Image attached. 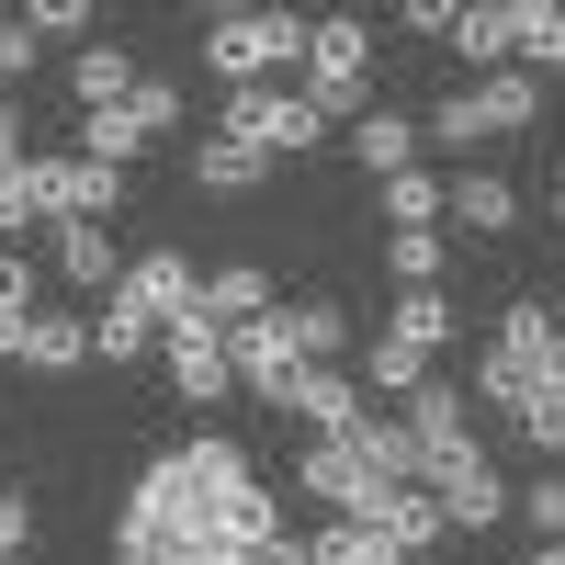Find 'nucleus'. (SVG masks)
<instances>
[{
  "instance_id": "obj_1",
  "label": "nucleus",
  "mask_w": 565,
  "mask_h": 565,
  "mask_svg": "<svg viewBox=\"0 0 565 565\" xmlns=\"http://www.w3.org/2000/svg\"><path fill=\"white\" fill-rule=\"evenodd\" d=\"M238 487H249V452L226 441V430H193L181 452H159L148 476L125 487V509H114V532H159V543H181V532L204 521V509H226Z\"/></svg>"
},
{
  "instance_id": "obj_2",
  "label": "nucleus",
  "mask_w": 565,
  "mask_h": 565,
  "mask_svg": "<svg viewBox=\"0 0 565 565\" xmlns=\"http://www.w3.org/2000/svg\"><path fill=\"white\" fill-rule=\"evenodd\" d=\"M306 12H215L204 23V68L226 79V90H260L271 68H306Z\"/></svg>"
},
{
  "instance_id": "obj_3",
  "label": "nucleus",
  "mask_w": 565,
  "mask_h": 565,
  "mask_svg": "<svg viewBox=\"0 0 565 565\" xmlns=\"http://www.w3.org/2000/svg\"><path fill=\"white\" fill-rule=\"evenodd\" d=\"M215 136L226 148H249V159H306V148H328V114L306 103V90H226V114H215Z\"/></svg>"
},
{
  "instance_id": "obj_4",
  "label": "nucleus",
  "mask_w": 565,
  "mask_h": 565,
  "mask_svg": "<svg viewBox=\"0 0 565 565\" xmlns=\"http://www.w3.org/2000/svg\"><path fill=\"white\" fill-rule=\"evenodd\" d=\"M362 90H373V23H362V12H328V23L306 34V103H317L328 125H351Z\"/></svg>"
},
{
  "instance_id": "obj_5",
  "label": "nucleus",
  "mask_w": 565,
  "mask_h": 565,
  "mask_svg": "<svg viewBox=\"0 0 565 565\" xmlns=\"http://www.w3.org/2000/svg\"><path fill=\"white\" fill-rule=\"evenodd\" d=\"M193 295H204V271L193 260H181V249H148V260H125V282H114V317H136V328H148V340H159V328H181V317H193Z\"/></svg>"
},
{
  "instance_id": "obj_6",
  "label": "nucleus",
  "mask_w": 565,
  "mask_h": 565,
  "mask_svg": "<svg viewBox=\"0 0 565 565\" xmlns=\"http://www.w3.org/2000/svg\"><path fill=\"white\" fill-rule=\"evenodd\" d=\"M159 373H170V396H181V407H226V396H238V373H226V340H215L204 317L159 328Z\"/></svg>"
},
{
  "instance_id": "obj_7",
  "label": "nucleus",
  "mask_w": 565,
  "mask_h": 565,
  "mask_svg": "<svg viewBox=\"0 0 565 565\" xmlns=\"http://www.w3.org/2000/svg\"><path fill=\"white\" fill-rule=\"evenodd\" d=\"M396 430L418 441V463H430V476H441V463H476V418H463V396L441 385V373L407 396V418H396ZM430 476H418V487H430Z\"/></svg>"
},
{
  "instance_id": "obj_8",
  "label": "nucleus",
  "mask_w": 565,
  "mask_h": 565,
  "mask_svg": "<svg viewBox=\"0 0 565 565\" xmlns=\"http://www.w3.org/2000/svg\"><path fill=\"white\" fill-rule=\"evenodd\" d=\"M226 373H238V385L260 396V407H282V396H295V340H282V306L271 317H249V328H226Z\"/></svg>"
},
{
  "instance_id": "obj_9",
  "label": "nucleus",
  "mask_w": 565,
  "mask_h": 565,
  "mask_svg": "<svg viewBox=\"0 0 565 565\" xmlns=\"http://www.w3.org/2000/svg\"><path fill=\"white\" fill-rule=\"evenodd\" d=\"M430 509H441V532H498L509 521V476L476 452V463H441L430 476Z\"/></svg>"
},
{
  "instance_id": "obj_10",
  "label": "nucleus",
  "mask_w": 565,
  "mask_h": 565,
  "mask_svg": "<svg viewBox=\"0 0 565 565\" xmlns=\"http://www.w3.org/2000/svg\"><path fill=\"white\" fill-rule=\"evenodd\" d=\"M45 260H57V282H68V295H114V282H125V249H114V226H90V215L45 226Z\"/></svg>"
},
{
  "instance_id": "obj_11",
  "label": "nucleus",
  "mask_w": 565,
  "mask_h": 565,
  "mask_svg": "<svg viewBox=\"0 0 565 565\" xmlns=\"http://www.w3.org/2000/svg\"><path fill=\"white\" fill-rule=\"evenodd\" d=\"M282 407H295V418H306L317 441H351L362 418H373V407H362V373H340V362H306V373H295V396H282Z\"/></svg>"
},
{
  "instance_id": "obj_12",
  "label": "nucleus",
  "mask_w": 565,
  "mask_h": 565,
  "mask_svg": "<svg viewBox=\"0 0 565 565\" xmlns=\"http://www.w3.org/2000/svg\"><path fill=\"white\" fill-rule=\"evenodd\" d=\"M295 487H306V498H328V521H362V509H373V476H362V441H306Z\"/></svg>"
},
{
  "instance_id": "obj_13",
  "label": "nucleus",
  "mask_w": 565,
  "mask_h": 565,
  "mask_svg": "<svg viewBox=\"0 0 565 565\" xmlns=\"http://www.w3.org/2000/svg\"><path fill=\"white\" fill-rule=\"evenodd\" d=\"M351 159H362L373 181L418 170V114H396V103H362V114H351Z\"/></svg>"
},
{
  "instance_id": "obj_14",
  "label": "nucleus",
  "mask_w": 565,
  "mask_h": 565,
  "mask_svg": "<svg viewBox=\"0 0 565 565\" xmlns=\"http://www.w3.org/2000/svg\"><path fill=\"white\" fill-rule=\"evenodd\" d=\"M193 317L215 328V340H226V328H249V317H271V271H260V260H226V271H204Z\"/></svg>"
},
{
  "instance_id": "obj_15",
  "label": "nucleus",
  "mask_w": 565,
  "mask_h": 565,
  "mask_svg": "<svg viewBox=\"0 0 565 565\" xmlns=\"http://www.w3.org/2000/svg\"><path fill=\"white\" fill-rule=\"evenodd\" d=\"M441 215L463 238H509V226H521V193H509L498 170H463V181H441Z\"/></svg>"
},
{
  "instance_id": "obj_16",
  "label": "nucleus",
  "mask_w": 565,
  "mask_h": 565,
  "mask_svg": "<svg viewBox=\"0 0 565 565\" xmlns=\"http://www.w3.org/2000/svg\"><path fill=\"white\" fill-rule=\"evenodd\" d=\"M136 79H148V68H136L125 45H79V57H68V103L79 114H114V103H136Z\"/></svg>"
},
{
  "instance_id": "obj_17",
  "label": "nucleus",
  "mask_w": 565,
  "mask_h": 565,
  "mask_svg": "<svg viewBox=\"0 0 565 565\" xmlns=\"http://www.w3.org/2000/svg\"><path fill=\"white\" fill-rule=\"evenodd\" d=\"M362 521L385 532V543H396L407 565H418V554L441 543V509H430V487H373V509H362Z\"/></svg>"
},
{
  "instance_id": "obj_18",
  "label": "nucleus",
  "mask_w": 565,
  "mask_h": 565,
  "mask_svg": "<svg viewBox=\"0 0 565 565\" xmlns=\"http://www.w3.org/2000/svg\"><path fill=\"white\" fill-rule=\"evenodd\" d=\"M12 362H34V373H79V362H90V317H79V306H34V328H23Z\"/></svg>"
},
{
  "instance_id": "obj_19",
  "label": "nucleus",
  "mask_w": 565,
  "mask_h": 565,
  "mask_svg": "<svg viewBox=\"0 0 565 565\" xmlns=\"http://www.w3.org/2000/svg\"><path fill=\"white\" fill-rule=\"evenodd\" d=\"M441 34H452V57H463V68H487V79L509 68V0H463Z\"/></svg>"
},
{
  "instance_id": "obj_20",
  "label": "nucleus",
  "mask_w": 565,
  "mask_h": 565,
  "mask_svg": "<svg viewBox=\"0 0 565 565\" xmlns=\"http://www.w3.org/2000/svg\"><path fill=\"white\" fill-rule=\"evenodd\" d=\"M282 340H295V362H340L351 351V306H328V295L282 306Z\"/></svg>"
},
{
  "instance_id": "obj_21",
  "label": "nucleus",
  "mask_w": 565,
  "mask_h": 565,
  "mask_svg": "<svg viewBox=\"0 0 565 565\" xmlns=\"http://www.w3.org/2000/svg\"><path fill=\"white\" fill-rule=\"evenodd\" d=\"M509 57H532V79L565 68V12L554 0H509Z\"/></svg>"
},
{
  "instance_id": "obj_22",
  "label": "nucleus",
  "mask_w": 565,
  "mask_h": 565,
  "mask_svg": "<svg viewBox=\"0 0 565 565\" xmlns=\"http://www.w3.org/2000/svg\"><path fill=\"white\" fill-rule=\"evenodd\" d=\"M476 114H487V136H521V125H543V79H532V68H498V79H476Z\"/></svg>"
},
{
  "instance_id": "obj_23",
  "label": "nucleus",
  "mask_w": 565,
  "mask_h": 565,
  "mask_svg": "<svg viewBox=\"0 0 565 565\" xmlns=\"http://www.w3.org/2000/svg\"><path fill=\"white\" fill-rule=\"evenodd\" d=\"M509 430H521L532 452H565V351L532 373V396H521V418H509Z\"/></svg>"
},
{
  "instance_id": "obj_24",
  "label": "nucleus",
  "mask_w": 565,
  "mask_h": 565,
  "mask_svg": "<svg viewBox=\"0 0 565 565\" xmlns=\"http://www.w3.org/2000/svg\"><path fill=\"white\" fill-rule=\"evenodd\" d=\"M362 385L407 407L418 385H430V351H418V340H396V328H385V340H373V351H362Z\"/></svg>"
},
{
  "instance_id": "obj_25",
  "label": "nucleus",
  "mask_w": 565,
  "mask_h": 565,
  "mask_svg": "<svg viewBox=\"0 0 565 565\" xmlns=\"http://www.w3.org/2000/svg\"><path fill=\"white\" fill-rule=\"evenodd\" d=\"M260 170H271V159H249V148H226V136H204V148H193V181H204L215 204H238V193H260Z\"/></svg>"
},
{
  "instance_id": "obj_26",
  "label": "nucleus",
  "mask_w": 565,
  "mask_h": 565,
  "mask_svg": "<svg viewBox=\"0 0 565 565\" xmlns=\"http://www.w3.org/2000/svg\"><path fill=\"white\" fill-rule=\"evenodd\" d=\"M306 565H407V554L373 532V521H328V532L306 543Z\"/></svg>"
},
{
  "instance_id": "obj_27",
  "label": "nucleus",
  "mask_w": 565,
  "mask_h": 565,
  "mask_svg": "<svg viewBox=\"0 0 565 565\" xmlns=\"http://www.w3.org/2000/svg\"><path fill=\"white\" fill-rule=\"evenodd\" d=\"M34 306H45V295H34V260H23V249H0V362L23 351V328H34Z\"/></svg>"
},
{
  "instance_id": "obj_28",
  "label": "nucleus",
  "mask_w": 565,
  "mask_h": 565,
  "mask_svg": "<svg viewBox=\"0 0 565 565\" xmlns=\"http://www.w3.org/2000/svg\"><path fill=\"white\" fill-rule=\"evenodd\" d=\"M385 328H396V340H418V351L441 362V340H452L463 317H452V295H441V282H430V295H396V317H385Z\"/></svg>"
},
{
  "instance_id": "obj_29",
  "label": "nucleus",
  "mask_w": 565,
  "mask_h": 565,
  "mask_svg": "<svg viewBox=\"0 0 565 565\" xmlns=\"http://www.w3.org/2000/svg\"><path fill=\"white\" fill-rule=\"evenodd\" d=\"M418 136H441L452 159H476V148H498V136H487V114H476V90H441V103H430V125H418Z\"/></svg>"
},
{
  "instance_id": "obj_30",
  "label": "nucleus",
  "mask_w": 565,
  "mask_h": 565,
  "mask_svg": "<svg viewBox=\"0 0 565 565\" xmlns=\"http://www.w3.org/2000/svg\"><path fill=\"white\" fill-rule=\"evenodd\" d=\"M373 193H385V226H441V170H396Z\"/></svg>"
},
{
  "instance_id": "obj_31",
  "label": "nucleus",
  "mask_w": 565,
  "mask_h": 565,
  "mask_svg": "<svg viewBox=\"0 0 565 565\" xmlns=\"http://www.w3.org/2000/svg\"><path fill=\"white\" fill-rule=\"evenodd\" d=\"M385 271L407 282V295H430V282H441V226H396V238H385Z\"/></svg>"
},
{
  "instance_id": "obj_32",
  "label": "nucleus",
  "mask_w": 565,
  "mask_h": 565,
  "mask_svg": "<svg viewBox=\"0 0 565 565\" xmlns=\"http://www.w3.org/2000/svg\"><path fill=\"white\" fill-rule=\"evenodd\" d=\"M509 509L532 521V543H565V476H532V487H509Z\"/></svg>"
},
{
  "instance_id": "obj_33",
  "label": "nucleus",
  "mask_w": 565,
  "mask_h": 565,
  "mask_svg": "<svg viewBox=\"0 0 565 565\" xmlns=\"http://www.w3.org/2000/svg\"><path fill=\"white\" fill-rule=\"evenodd\" d=\"M136 136H148V148H159V136H181V79H136Z\"/></svg>"
},
{
  "instance_id": "obj_34",
  "label": "nucleus",
  "mask_w": 565,
  "mask_h": 565,
  "mask_svg": "<svg viewBox=\"0 0 565 565\" xmlns=\"http://www.w3.org/2000/svg\"><path fill=\"white\" fill-rule=\"evenodd\" d=\"M90 351H103V362H148L159 340H148V328H136V317H114V306H90Z\"/></svg>"
},
{
  "instance_id": "obj_35",
  "label": "nucleus",
  "mask_w": 565,
  "mask_h": 565,
  "mask_svg": "<svg viewBox=\"0 0 565 565\" xmlns=\"http://www.w3.org/2000/svg\"><path fill=\"white\" fill-rule=\"evenodd\" d=\"M23 159H34V148H23ZM23 159H0V249L34 226V181H23Z\"/></svg>"
},
{
  "instance_id": "obj_36",
  "label": "nucleus",
  "mask_w": 565,
  "mask_h": 565,
  "mask_svg": "<svg viewBox=\"0 0 565 565\" xmlns=\"http://www.w3.org/2000/svg\"><path fill=\"white\" fill-rule=\"evenodd\" d=\"M34 57H45V45H34V23H23V12H0V90H12Z\"/></svg>"
},
{
  "instance_id": "obj_37",
  "label": "nucleus",
  "mask_w": 565,
  "mask_h": 565,
  "mask_svg": "<svg viewBox=\"0 0 565 565\" xmlns=\"http://www.w3.org/2000/svg\"><path fill=\"white\" fill-rule=\"evenodd\" d=\"M23 23H34V45H45V34H90V0H34Z\"/></svg>"
},
{
  "instance_id": "obj_38",
  "label": "nucleus",
  "mask_w": 565,
  "mask_h": 565,
  "mask_svg": "<svg viewBox=\"0 0 565 565\" xmlns=\"http://www.w3.org/2000/svg\"><path fill=\"white\" fill-rule=\"evenodd\" d=\"M23 543H34V498H12V487H0V565H12Z\"/></svg>"
},
{
  "instance_id": "obj_39",
  "label": "nucleus",
  "mask_w": 565,
  "mask_h": 565,
  "mask_svg": "<svg viewBox=\"0 0 565 565\" xmlns=\"http://www.w3.org/2000/svg\"><path fill=\"white\" fill-rule=\"evenodd\" d=\"M114 565H181V543H159V532H114Z\"/></svg>"
},
{
  "instance_id": "obj_40",
  "label": "nucleus",
  "mask_w": 565,
  "mask_h": 565,
  "mask_svg": "<svg viewBox=\"0 0 565 565\" xmlns=\"http://www.w3.org/2000/svg\"><path fill=\"white\" fill-rule=\"evenodd\" d=\"M0 159H23V114H12V90H0Z\"/></svg>"
},
{
  "instance_id": "obj_41",
  "label": "nucleus",
  "mask_w": 565,
  "mask_h": 565,
  "mask_svg": "<svg viewBox=\"0 0 565 565\" xmlns=\"http://www.w3.org/2000/svg\"><path fill=\"white\" fill-rule=\"evenodd\" d=\"M249 565H306V543H282V532H271V543H260Z\"/></svg>"
},
{
  "instance_id": "obj_42",
  "label": "nucleus",
  "mask_w": 565,
  "mask_h": 565,
  "mask_svg": "<svg viewBox=\"0 0 565 565\" xmlns=\"http://www.w3.org/2000/svg\"><path fill=\"white\" fill-rule=\"evenodd\" d=\"M532 565H565V543H532Z\"/></svg>"
},
{
  "instance_id": "obj_43",
  "label": "nucleus",
  "mask_w": 565,
  "mask_h": 565,
  "mask_svg": "<svg viewBox=\"0 0 565 565\" xmlns=\"http://www.w3.org/2000/svg\"><path fill=\"white\" fill-rule=\"evenodd\" d=\"M554 226H565V181H554Z\"/></svg>"
}]
</instances>
